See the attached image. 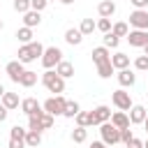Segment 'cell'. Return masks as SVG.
Here are the masks:
<instances>
[{"label": "cell", "mask_w": 148, "mask_h": 148, "mask_svg": "<svg viewBox=\"0 0 148 148\" xmlns=\"http://www.w3.org/2000/svg\"><path fill=\"white\" fill-rule=\"evenodd\" d=\"M42 83L46 86L49 92H56V95H60V92L65 90V79H62L56 69H46V72L42 74Z\"/></svg>", "instance_id": "cell-1"}, {"label": "cell", "mask_w": 148, "mask_h": 148, "mask_svg": "<svg viewBox=\"0 0 148 148\" xmlns=\"http://www.w3.org/2000/svg\"><path fill=\"white\" fill-rule=\"evenodd\" d=\"M99 134H102V141L106 143V146H116L118 141H120V130L113 125V123H102L99 125Z\"/></svg>", "instance_id": "cell-2"}, {"label": "cell", "mask_w": 148, "mask_h": 148, "mask_svg": "<svg viewBox=\"0 0 148 148\" xmlns=\"http://www.w3.org/2000/svg\"><path fill=\"white\" fill-rule=\"evenodd\" d=\"M60 60H62V51H60L58 46L44 49V53H42V67H44V69H53Z\"/></svg>", "instance_id": "cell-3"}, {"label": "cell", "mask_w": 148, "mask_h": 148, "mask_svg": "<svg viewBox=\"0 0 148 148\" xmlns=\"http://www.w3.org/2000/svg\"><path fill=\"white\" fill-rule=\"evenodd\" d=\"M65 104H67V99L62 95H56V97H49L44 102V111L51 113V116H62L65 113Z\"/></svg>", "instance_id": "cell-4"}, {"label": "cell", "mask_w": 148, "mask_h": 148, "mask_svg": "<svg viewBox=\"0 0 148 148\" xmlns=\"http://www.w3.org/2000/svg\"><path fill=\"white\" fill-rule=\"evenodd\" d=\"M111 99H113V104H116L120 111H130V109L134 106V104H132V97H130V92H125L123 88H120V90H113Z\"/></svg>", "instance_id": "cell-5"}, {"label": "cell", "mask_w": 148, "mask_h": 148, "mask_svg": "<svg viewBox=\"0 0 148 148\" xmlns=\"http://www.w3.org/2000/svg\"><path fill=\"white\" fill-rule=\"evenodd\" d=\"M130 25L136 30H148V9H134L130 14Z\"/></svg>", "instance_id": "cell-6"}, {"label": "cell", "mask_w": 148, "mask_h": 148, "mask_svg": "<svg viewBox=\"0 0 148 148\" xmlns=\"http://www.w3.org/2000/svg\"><path fill=\"white\" fill-rule=\"evenodd\" d=\"M127 42H130V46H146L148 44V30H130L127 32Z\"/></svg>", "instance_id": "cell-7"}, {"label": "cell", "mask_w": 148, "mask_h": 148, "mask_svg": "<svg viewBox=\"0 0 148 148\" xmlns=\"http://www.w3.org/2000/svg\"><path fill=\"white\" fill-rule=\"evenodd\" d=\"M5 72H7V76H9V79H12L14 83H18L25 69H23V62H21V60H12V62H7Z\"/></svg>", "instance_id": "cell-8"}, {"label": "cell", "mask_w": 148, "mask_h": 148, "mask_svg": "<svg viewBox=\"0 0 148 148\" xmlns=\"http://www.w3.org/2000/svg\"><path fill=\"white\" fill-rule=\"evenodd\" d=\"M106 120H111V109L104 106V104L95 106V109H92V125H102V123H106Z\"/></svg>", "instance_id": "cell-9"}, {"label": "cell", "mask_w": 148, "mask_h": 148, "mask_svg": "<svg viewBox=\"0 0 148 148\" xmlns=\"http://www.w3.org/2000/svg\"><path fill=\"white\" fill-rule=\"evenodd\" d=\"M146 116H148L146 106H141V104H134V106L130 109V125H141V123L146 120Z\"/></svg>", "instance_id": "cell-10"}, {"label": "cell", "mask_w": 148, "mask_h": 148, "mask_svg": "<svg viewBox=\"0 0 148 148\" xmlns=\"http://www.w3.org/2000/svg\"><path fill=\"white\" fill-rule=\"evenodd\" d=\"M118 83L123 86V88H130V86H134V81H136V76H134V72L130 69V67H125V69H118Z\"/></svg>", "instance_id": "cell-11"}, {"label": "cell", "mask_w": 148, "mask_h": 148, "mask_svg": "<svg viewBox=\"0 0 148 148\" xmlns=\"http://www.w3.org/2000/svg\"><path fill=\"white\" fill-rule=\"evenodd\" d=\"M21 111L25 113V116H32V113H37V111H42V104L35 99V97H25L23 102H21Z\"/></svg>", "instance_id": "cell-12"}, {"label": "cell", "mask_w": 148, "mask_h": 148, "mask_svg": "<svg viewBox=\"0 0 148 148\" xmlns=\"http://www.w3.org/2000/svg\"><path fill=\"white\" fill-rule=\"evenodd\" d=\"M92 62L95 65H102V62H109L111 60V53H109V49L106 46H97V49H92Z\"/></svg>", "instance_id": "cell-13"}, {"label": "cell", "mask_w": 148, "mask_h": 148, "mask_svg": "<svg viewBox=\"0 0 148 148\" xmlns=\"http://www.w3.org/2000/svg\"><path fill=\"white\" fill-rule=\"evenodd\" d=\"M97 12H99V16L111 18V16L116 14V2H113V0H102V2L97 5Z\"/></svg>", "instance_id": "cell-14"}, {"label": "cell", "mask_w": 148, "mask_h": 148, "mask_svg": "<svg viewBox=\"0 0 148 148\" xmlns=\"http://www.w3.org/2000/svg\"><path fill=\"white\" fill-rule=\"evenodd\" d=\"M65 42L72 44V46H79V44L83 42V32H81L79 28H69V30L65 32Z\"/></svg>", "instance_id": "cell-15"}, {"label": "cell", "mask_w": 148, "mask_h": 148, "mask_svg": "<svg viewBox=\"0 0 148 148\" xmlns=\"http://www.w3.org/2000/svg\"><path fill=\"white\" fill-rule=\"evenodd\" d=\"M111 123L118 130H125V127H130V116L125 111H116V113H111Z\"/></svg>", "instance_id": "cell-16"}, {"label": "cell", "mask_w": 148, "mask_h": 148, "mask_svg": "<svg viewBox=\"0 0 148 148\" xmlns=\"http://www.w3.org/2000/svg\"><path fill=\"white\" fill-rule=\"evenodd\" d=\"M16 56H18V60H21L23 65H25V62H32V60H37V58H35V53H32V46H30V44H23V46H18V53H16Z\"/></svg>", "instance_id": "cell-17"}, {"label": "cell", "mask_w": 148, "mask_h": 148, "mask_svg": "<svg viewBox=\"0 0 148 148\" xmlns=\"http://www.w3.org/2000/svg\"><path fill=\"white\" fill-rule=\"evenodd\" d=\"M39 23H42V16H39V12L30 9V12H25V14H23V25H28V28H35V25H39Z\"/></svg>", "instance_id": "cell-18"}, {"label": "cell", "mask_w": 148, "mask_h": 148, "mask_svg": "<svg viewBox=\"0 0 148 148\" xmlns=\"http://www.w3.org/2000/svg\"><path fill=\"white\" fill-rule=\"evenodd\" d=\"M56 72H58L62 79H69V76H74V65L67 62V60H60V62L56 65Z\"/></svg>", "instance_id": "cell-19"}, {"label": "cell", "mask_w": 148, "mask_h": 148, "mask_svg": "<svg viewBox=\"0 0 148 148\" xmlns=\"http://www.w3.org/2000/svg\"><path fill=\"white\" fill-rule=\"evenodd\" d=\"M111 65L116 67V69H125V67H130V56H125V53H116V56H111Z\"/></svg>", "instance_id": "cell-20"}, {"label": "cell", "mask_w": 148, "mask_h": 148, "mask_svg": "<svg viewBox=\"0 0 148 148\" xmlns=\"http://www.w3.org/2000/svg\"><path fill=\"white\" fill-rule=\"evenodd\" d=\"M39 143H42V132L28 130V134H25V146H28V148H37Z\"/></svg>", "instance_id": "cell-21"}, {"label": "cell", "mask_w": 148, "mask_h": 148, "mask_svg": "<svg viewBox=\"0 0 148 148\" xmlns=\"http://www.w3.org/2000/svg\"><path fill=\"white\" fill-rule=\"evenodd\" d=\"M18 83H21L23 88H30V86H35V83H37V72H32V69H25Z\"/></svg>", "instance_id": "cell-22"}, {"label": "cell", "mask_w": 148, "mask_h": 148, "mask_svg": "<svg viewBox=\"0 0 148 148\" xmlns=\"http://www.w3.org/2000/svg\"><path fill=\"white\" fill-rule=\"evenodd\" d=\"M0 102H2L9 111H12V109H18V95H16V92H5Z\"/></svg>", "instance_id": "cell-23"}, {"label": "cell", "mask_w": 148, "mask_h": 148, "mask_svg": "<svg viewBox=\"0 0 148 148\" xmlns=\"http://www.w3.org/2000/svg\"><path fill=\"white\" fill-rule=\"evenodd\" d=\"M16 37H18L21 44H30V42H32V28H28V25L18 28V30H16Z\"/></svg>", "instance_id": "cell-24"}, {"label": "cell", "mask_w": 148, "mask_h": 148, "mask_svg": "<svg viewBox=\"0 0 148 148\" xmlns=\"http://www.w3.org/2000/svg\"><path fill=\"white\" fill-rule=\"evenodd\" d=\"M81 111V106H79V102H74V99H67V104H65V118H76V113Z\"/></svg>", "instance_id": "cell-25"}, {"label": "cell", "mask_w": 148, "mask_h": 148, "mask_svg": "<svg viewBox=\"0 0 148 148\" xmlns=\"http://www.w3.org/2000/svg\"><path fill=\"white\" fill-rule=\"evenodd\" d=\"M76 125H81V127L92 125V111H79L76 113Z\"/></svg>", "instance_id": "cell-26"}, {"label": "cell", "mask_w": 148, "mask_h": 148, "mask_svg": "<svg viewBox=\"0 0 148 148\" xmlns=\"http://www.w3.org/2000/svg\"><path fill=\"white\" fill-rule=\"evenodd\" d=\"M113 69H116V67L111 65V60H109V62H102V65H97V74H99L102 79H109V76L113 74Z\"/></svg>", "instance_id": "cell-27"}, {"label": "cell", "mask_w": 148, "mask_h": 148, "mask_svg": "<svg viewBox=\"0 0 148 148\" xmlns=\"http://www.w3.org/2000/svg\"><path fill=\"white\" fill-rule=\"evenodd\" d=\"M86 139H88V132H86V127L76 125V130L72 132V141H74V143H83Z\"/></svg>", "instance_id": "cell-28"}, {"label": "cell", "mask_w": 148, "mask_h": 148, "mask_svg": "<svg viewBox=\"0 0 148 148\" xmlns=\"http://www.w3.org/2000/svg\"><path fill=\"white\" fill-rule=\"evenodd\" d=\"M79 30H81V32H83V37H86V35H90L92 30H97V23H95L92 18H83V21H81V28H79Z\"/></svg>", "instance_id": "cell-29"}, {"label": "cell", "mask_w": 148, "mask_h": 148, "mask_svg": "<svg viewBox=\"0 0 148 148\" xmlns=\"http://www.w3.org/2000/svg\"><path fill=\"white\" fill-rule=\"evenodd\" d=\"M118 44H120V37L118 35H113V32H106L104 35V46L106 49H116Z\"/></svg>", "instance_id": "cell-30"}, {"label": "cell", "mask_w": 148, "mask_h": 148, "mask_svg": "<svg viewBox=\"0 0 148 148\" xmlns=\"http://www.w3.org/2000/svg\"><path fill=\"white\" fill-rule=\"evenodd\" d=\"M111 32L113 35H118V37H127V32H130V28H127V23H113V28H111Z\"/></svg>", "instance_id": "cell-31"}, {"label": "cell", "mask_w": 148, "mask_h": 148, "mask_svg": "<svg viewBox=\"0 0 148 148\" xmlns=\"http://www.w3.org/2000/svg\"><path fill=\"white\" fill-rule=\"evenodd\" d=\"M25 134H28V130H23L21 125H14V127L9 130V139H23V141H25Z\"/></svg>", "instance_id": "cell-32"}, {"label": "cell", "mask_w": 148, "mask_h": 148, "mask_svg": "<svg viewBox=\"0 0 148 148\" xmlns=\"http://www.w3.org/2000/svg\"><path fill=\"white\" fill-rule=\"evenodd\" d=\"M14 9H16L18 14L30 12V0H14Z\"/></svg>", "instance_id": "cell-33"}, {"label": "cell", "mask_w": 148, "mask_h": 148, "mask_svg": "<svg viewBox=\"0 0 148 148\" xmlns=\"http://www.w3.org/2000/svg\"><path fill=\"white\" fill-rule=\"evenodd\" d=\"M111 28H113V25H111V18H104V16H102V18L97 21V30H102L104 35L111 32Z\"/></svg>", "instance_id": "cell-34"}, {"label": "cell", "mask_w": 148, "mask_h": 148, "mask_svg": "<svg viewBox=\"0 0 148 148\" xmlns=\"http://www.w3.org/2000/svg\"><path fill=\"white\" fill-rule=\"evenodd\" d=\"M134 67H136V69H141V72H146V69H148V56H146V53H143V56H139V58L134 60Z\"/></svg>", "instance_id": "cell-35"}, {"label": "cell", "mask_w": 148, "mask_h": 148, "mask_svg": "<svg viewBox=\"0 0 148 148\" xmlns=\"http://www.w3.org/2000/svg\"><path fill=\"white\" fill-rule=\"evenodd\" d=\"M46 5H49V0H30V9H35V12H42Z\"/></svg>", "instance_id": "cell-36"}, {"label": "cell", "mask_w": 148, "mask_h": 148, "mask_svg": "<svg viewBox=\"0 0 148 148\" xmlns=\"http://www.w3.org/2000/svg\"><path fill=\"white\" fill-rule=\"evenodd\" d=\"M130 139H134V134H132V130H130V127H125V130H120V141H123V143H127Z\"/></svg>", "instance_id": "cell-37"}, {"label": "cell", "mask_w": 148, "mask_h": 148, "mask_svg": "<svg viewBox=\"0 0 148 148\" xmlns=\"http://www.w3.org/2000/svg\"><path fill=\"white\" fill-rule=\"evenodd\" d=\"M9 148H25L23 139H9Z\"/></svg>", "instance_id": "cell-38"}, {"label": "cell", "mask_w": 148, "mask_h": 148, "mask_svg": "<svg viewBox=\"0 0 148 148\" xmlns=\"http://www.w3.org/2000/svg\"><path fill=\"white\" fill-rule=\"evenodd\" d=\"M125 146H127V148H143V141H139V139L134 136V139H130Z\"/></svg>", "instance_id": "cell-39"}, {"label": "cell", "mask_w": 148, "mask_h": 148, "mask_svg": "<svg viewBox=\"0 0 148 148\" xmlns=\"http://www.w3.org/2000/svg\"><path fill=\"white\" fill-rule=\"evenodd\" d=\"M130 2H132L136 9H146V7H148V0H130Z\"/></svg>", "instance_id": "cell-40"}, {"label": "cell", "mask_w": 148, "mask_h": 148, "mask_svg": "<svg viewBox=\"0 0 148 148\" xmlns=\"http://www.w3.org/2000/svg\"><path fill=\"white\" fill-rule=\"evenodd\" d=\"M7 113H9V109L0 102V123H5V120H7Z\"/></svg>", "instance_id": "cell-41"}, {"label": "cell", "mask_w": 148, "mask_h": 148, "mask_svg": "<svg viewBox=\"0 0 148 148\" xmlns=\"http://www.w3.org/2000/svg\"><path fill=\"white\" fill-rule=\"evenodd\" d=\"M90 148H109V146H106L104 141H92V143H90Z\"/></svg>", "instance_id": "cell-42"}, {"label": "cell", "mask_w": 148, "mask_h": 148, "mask_svg": "<svg viewBox=\"0 0 148 148\" xmlns=\"http://www.w3.org/2000/svg\"><path fill=\"white\" fill-rule=\"evenodd\" d=\"M5 92H7V90H5V86L0 83V99H2V95H5Z\"/></svg>", "instance_id": "cell-43"}, {"label": "cell", "mask_w": 148, "mask_h": 148, "mask_svg": "<svg viewBox=\"0 0 148 148\" xmlns=\"http://www.w3.org/2000/svg\"><path fill=\"white\" fill-rule=\"evenodd\" d=\"M60 2H62V5H72L74 0H60Z\"/></svg>", "instance_id": "cell-44"}, {"label": "cell", "mask_w": 148, "mask_h": 148, "mask_svg": "<svg viewBox=\"0 0 148 148\" xmlns=\"http://www.w3.org/2000/svg\"><path fill=\"white\" fill-rule=\"evenodd\" d=\"M143 127H146V132H148V116H146V120H143Z\"/></svg>", "instance_id": "cell-45"}, {"label": "cell", "mask_w": 148, "mask_h": 148, "mask_svg": "<svg viewBox=\"0 0 148 148\" xmlns=\"http://www.w3.org/2000/svg\"><path fill=\"white\" fill-rule=\"evenodd\" d=\"M143 51H146V56H148V44H146V46H143Z\"/></svg>", "instance_id": "cell-46"}, {"label": "cell", "mask_w": 148, "mask_h": 148, "mask_svg": "<svg viewBox=\"0 0 148 148\" xmlns=\"http://www.w3.org/2000/svg\"><path fill=\"white\" fill-rule=\"evenodd\" d=\"M143 148H148V141H143Z\"/></svg>", "instance_id": "cell-47"}, {"label": "cell", "mask_w": 148, "mask_h": 148, "mask_svg": "<svg viewBox=\"0 0 148 148\" xmlns=\"http://www.w3.org/2000/svg\"><path fill=\"white\" fill-rule=\"evenodd\" d=\"M0 30H2V21H0Z\"/></svg>", "instance_id": "cell-48"}, {"label": "cell", "mask_w": 148, "mask_h": 148, "mask_svg": "<svg viewBox=\"0 0 148 148\" xmlns=\"http://www.w3.org/2000/svg\"><path fill=\"white\" fill-rule=\"evenodd\" d=\"M49 2H53V0H49Z\"/></svg>", "instance_id": "cell-49"}]
</instances>
